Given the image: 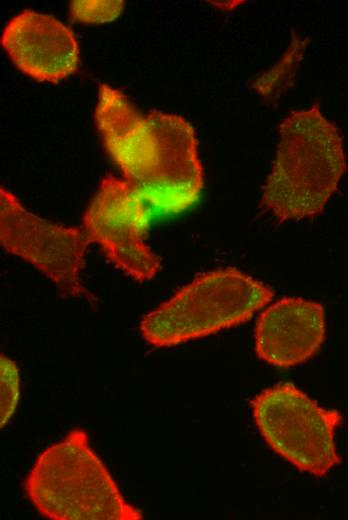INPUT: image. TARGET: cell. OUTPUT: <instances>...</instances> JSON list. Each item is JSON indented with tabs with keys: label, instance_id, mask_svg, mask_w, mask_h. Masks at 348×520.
<instances>
[{
	"label": "cell",
	"instance_id": "1",
	"mask_svg": "<svg viewBox=\"0 0 348 520\" xmlns=\"http://www.w3.org/2000/svg\"><path fill=\"white\" fill-rule=\"evenodd\" d=\"M94 121L106 151L145 201L174 214L198 200L203 168L186 119L155 109L143 114L120 90L101 83Z\"/></svg>",
	"mask_w": 348,
	"mask_h": 520
},
{
	"label": "cell",
	"instance_id": "10",
	"mask_svg": "<svg viewBox=\"0 0 348 520\" xmlns=\"http://www.w3.org/2000/svg\"><path fill=\"white\" fill-rule=\"evenodd\" d=\"M124 8L122 0H77L69 5L70 17L81 23H105L116 19Z\"/></svg>",
	"mask_w": 348,
	"mask_h": 520
},
{
	"label": "cell",
	"instance_id": "11",
	"mask_svg": "<svg viewBox=\"0 0 348 520\" xmlns=\"http://www.w3.org/2000/svg\"><path fill=\"white\" fill-rule=\"evenodd\" d=\"M1 367V427L14 414L20 398V377L14 361L4 356L0 357Z\"/></svg>",
	"mask_w": 348,
	"mask_h": 520
},
{
	"label": "cell",
	"instance_id": "6",
	"mask_svg": "<svg viewBox=\"0 0 348 520\" xmlns=\"http://www.w3.org/2000/svg\"><path fill=\"white\" fill-rule=\"evenodd\" d=\"M0 241L5 250L31 263L62 297L97 299L81 283L80 270L91 243L83 229L49 222L28 211L4 187L0 189Z\"/></svg>",
	"mask_w": 348,
	"mask_h": 520
},
{
	"label": "cell",
	"instance_id": "3",
	"mask_svg": "<svg viewBox=\"0 0 348 520\" xmlns=\"http://www.w3.org/2000/svg\"><path fill=\"white\" fill-rule=\"evenodd\" d=\"M24 490L41 515L53 520H140L121 494L85 430L74 428L36 458Z\"/></svg>",
	"mask_w": 348,
	"mask_h": 520
},
{
	"label": "cell",
	"instance_id": "7",
	"mask_svg": "<svg viewBox=\"0 0 348 520\" xmlns=\"http://www.w3.org/2000/svg\"><path fill=\"white\" fill-rule=\"evenodd\" d=\"M144 201L128 181L107 175L85 211L82 228L110 262L139 282L152 279L161 267L160 258L144 241Z\"/></svg>",
	"mask_w": 348,
	"mask_h": 520
},
{
	"label": "cell",
	"instance_id": "8",
	"mask_svg": "<svg viewBox=\"0 0 348 520\" xmlns=\"http://www.w3.org/2000/svg\"><path fill=\"white\" fill-rule=\"evenodd\" d=\"M1 44L18 69L39 82L58 83L79 66L73 31L48 14L18 13L4 27Z\"/></svg>",
	"mask_w": 348,
	"mask_h": 520
},
{
	"label": "cell",
	"instance_id": "2",
	"mask_svg": "<svg viewBox=\"0 0 348 520\" xmlns=\"http://www.w3.org/2000/svg\"><path fill=\"white\" fill-rule=\"evenodd\" d=\"M279 131L261 206L281 221L315 216L323 211L346 171L342 138L317 104L291 112Z\"/></svg>",
	"mask_w": 348,
	"mask_h": 520
},
{
	"label": "cell",
	"instance_id": "4",
	"mask_svg": "<svg viewBox=\"0 0 348 520\" xmlns=\"http://www.w3.org/2000/svg\"><path fill=\"white\" fill-rule=\"evenodd\" d=\"M274 291L236 269H220L194 279L146 314L140 331L154 347H171L248 321Z\"/></svg>",
	"mask_w": 348,
	"mask_h": 520
},
{
	"label": "cell",
	"instance_id": "9",
	"mask_svg": "<svg viewBox=\"0 0 348 520\" xmlns=\"http://www.w3.org/2000/svg\"><path fill=\"white\" fill-rule=\"evenodd\" d=\"M324 338L323 306L303 298L285 297L259 316L256 352L271 365L291 367L314 356Z\"/></svg>",
	"mask_w": 348,
	"mask_h": 520
},
{
	"label": "cell",
	"instance_id": "5",
	"mask_svg": "<svg viewBox=\"0 0 348 520\" xmlns=\"http://www.w3.org/2000/svg\"><path fill=\"white\" fill-rule=\"evenodd\" d=\"M250 404L267 444L299 470L322 477L340 463L334 441L339 411L320 407L291 383L263 390Z\"/></svg>",
	"mask_w": 348,
	"mask_h": 520
}]
</instances>
